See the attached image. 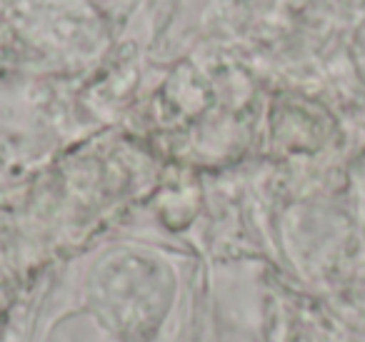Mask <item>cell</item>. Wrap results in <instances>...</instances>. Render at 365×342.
<instances>
[{
  "label": "cell",
  "mask_w": 365,
  "mask_h": 342,
  "mask_svg": "<svg viewBox=\"0 0 365 342\" xmlns=\"http://www.w3.org/2000/svg\"><path fill=\"white\" fill-rule=\"evenodd\" d=\"M98 28L88 0H0V41H48Z\"/></svg>",
  "instance_id": "obj_1"
}]
</instances>
